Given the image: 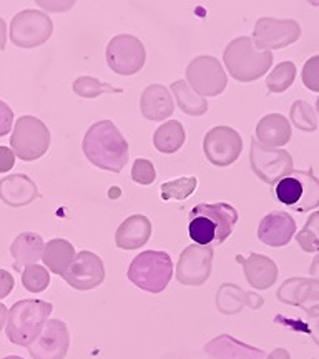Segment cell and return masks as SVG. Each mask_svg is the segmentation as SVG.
<instances>
[{
    "mask_svg": "<svg viewBox=\"0 0 319 359\" xmlns=\"http://www.w3.org/2000/svg\"><path fill=\"white\" fill-rule=\"evenodd\" d=\"M142 114L150 122H160L173 115L175 105L173 97L165 85L154 83L147 87L142 93L140 100Z\"/></svg>",
    "mask_w": 319,
    "mask_h": 359,
    "instance_id": "cell-18",
    "label": "cell"
},
{
    "mask_svg": "<svg viewBox=\"0 0 319 359\" xmlns=\"http://www.w3.org/2000/svg\"><path fill=\"white\" fill-rule=\"evenodd\" d=\"M203 150L210 163L217 167H228L235 163L243 150L240 133L230 127H215L206 133Z\"/></svg>",
    "mask_w": 319,
    "mask_h": 359,
    "instance_id": "cell-11",
    "label": "cell"
},
{
    "mask_svg": "<svg viewBox=\"0 0 319 359\" xmlns=\"http://www.w3.org/2000/svg\"><path fill=\"white\" fill-rule=\"evenodd\" d=\"M173 276V262L165 251L147 250L133 258L128 268V280L147 293L158 294Z\"/></svg>",
    "mask_w": 319,
    "mask_h": 359,
    "instance_id": "cell-4",
    "label": "cell"
},
{
    "mask_svg": "<svg viewBox=\"0 0 319 359\" xmlns=\"http://www.w3.org/2000/svg\"><path fill=\"white\" fill-rule=\"evenodd\" d=\"M196 190V178L195 177H186V178H178L173 182H166L160 187V195L161 200L170 201V200H186L193 191Z\"/></svg>",
    "mask_w": 319,
    "mask_h": 359,
    "instance_id": "cell-28",
    "label": "cell"
},
{
    "mask_svg": "<svg viewBox=\"0 0 319 359\" xmlns=\"http://www.w3.org/2000/svg\"><path fill=\"white\" fill-rule=\"evenodd\" d=\"M6 42H7V25H6V20L0 19V50L6 48Z\"/></svg>",
    "mask_w": 319,
    "mask_h": 359,
    "instance_id": "cell-38",
    "label": "cell"
},
{
    "mask_svg": "<svg viewBox=\"0 0 319 359\" xmlns=\"http://www.w3.org/2000/svg\"><path fill=\"white\" fill-rule=\"evenodd\" d=\"M151 236V222L145 215H132L120 224L115 233V243L121 250H137L148 243Z\"/></svg>",
    "mask_w": 319,
    "mask_h": 359,
    "instance_id": "cell-19",
    "label": "cell"
},
{
    "mask_svg": "<svg viewBox=\"0 0 319 359\" xmlns=\"http://www.w3.org/2000/svg\"><path fill=\"white\" fill-rule=\"evenodd\" d=\"M22 283H24V288L29 290L30 293H40V291L47 290L48 283H50V275L40 264H30L24 269Z\"/></svg>",
    "mask_w": 319,
    "mask_h": 359,
    "instance_id": "cell-30",
    "label": "cell"
},
{
    "mask_svg": "<svg viewBox=\"0 0 319 359\" xmlns=\"http://www.w3.org/2000/svg\"><path fill=\"white\" fill-rule=\"evenodd\" d=\"M70 333L65 323L60 320H47L42 333L30 344L34 359H64L69 353Z\"/></svg>",
    "mask_w": 319,
    "mask_h": 359,
    "instance_id": "cell-14",
    "label": "cell"
},
{
    "mask_svg": "<svg viewBox=\"0 0 319 359\" xmlns=\"http://www.w3.org/2000/svg\"><path fill=\"white\" fill-rule=\"evenodd\" d=\"M107 64L118 75L138 74L147 62V50L135 35H115L107 45Z\"/></svg>",
    "mask_w": 319,
    "mask_h": 359,
    "instance_id": "cell-9",
    "label": "cell"
},
{
    "mask_svg": "<svg viewBox=\"0 0 319 359\" xmlns=\"http://www.w3.org/2000/svg\"><path fill=\"white\" fill-rule=\"evenodd\" d=\"M43 248V240L40 235L22 233V235L17 236V240L11 246L13 266H15L17 271H24V268L35 264L37 259L42 258Z\"/></svg>",
    "mask_w": 319,
    "mask_h": 359,
    "instance_id": "cell-22",
    "label": "cell"
},
{
    "mask_svg": "<svg viewBox=\"0 0 319 359\" xmlns=\"http://www.w3.org/2000/svg\"><path fill=\"white\" fill-rule=\"evenodd\" d=\"M74 257V245L69 243L67 240H62V238H55V240L48 241L42 253L45 266L50 269L52 273H55V275H64Z\"/></svg>",
    "mask_w": 319,
    "mask_h": 359,
    "instance_id": "cell-24",
    "label": "cell"
},
{
    "mask_svg": "<svg viewBox=\"0 0 319 359\" xmlns=\"http://www.w3.org/2000/svg\"><path fill=\"white\" fill-rule=\"evenodd\" d=\"M82 147L90 163L107 172L120 173L128 161V143L111 120L93 123Z\"/></svg>",
    "mask_w": 319,
    "mask_h": 359,
    "instance_id": "cell-1",
    "label": "cell"
},
{
    "mask_svg": "<svg viewBox=\"0 0 319 359\" xmlns=\"http://www.w3.org/2000/svg\"><path fill=\"white\" fill-rule=\"evenodd\" d=\"M205 351L215 359H264V354L259 349L240 343L228 334L211 339L205 346Z\"/></svg>",
    "mask_w": 319,
    "mask_h": 359,
    "instance_id": "cell-21",
    "label": "cell"
},
{
    "mask_svg": "<svg viewBox=\"0 0 319 359\" xmlns=\"http://www.w3.org/2000/svg\"><path fill=\"white\" fill-rule=\"evenodd\" d=\"M251 167L259 178L266 180L269 183L278 182V175L280 178L285 177L290 172V155L286 151H269L264 150L263 147L258 145V142H251Z\"/></svg>",
    "mask_w": 319,
    "mask_h": 359,
    "instance_id": "cell-15",
    "label": "cell"
},
{
    "mask_svg": "<svg viewBox=\"0 0 319 359\" xmlns=\"http://www.w3.org/2000/svg\"><path fill=\"white\" fill-rule=\"evenodd\" d=\"M238 212L228 203H200L190 212L188 233L200 246H218L231 235Z\"/></svg>",
    "mask_w": 319,
    "mask_h": 359,
    "instance_id": "cell-2",
    "label": "cell"
},
{
    "mask_svg": "<svg viewBox=\"0 0 319 359\" xmlns=\"http://www.w3.org/2000/svg\"><path fill=\"white\" fill-rule=\"evenodd\" d=\"M74 92L83 98H97L103 95V93H121V90L115 88L110 83L100 82L98 79L79 77L74 82Z\"/></svg>",
    "mask_w": 319,
    "mask_h": 359,
    "instance_id": "cell-29",
    "label": "cell"
},
{
    "mask_svg": "<svg viewBox=\"0 0 319 359\" xmlns=\"http://www.w3.org/2000/svg\"><path fill=\"white\" fill-rule=\"evenodd\" d=\"M236 262L245 266L248 283L254 288H268L275 281L276 268L271 259L258 257V255H251L250 258H243L238 255Z\"/></svg>",
    "mask_w": 319,
    "mask_h": 359,
    "instance_id": "cell-23",
    "label": "cell"
},
{
    "mask_svg": "<svg viewBox=\"0 0 319 359\" xmlns=\"http://www.w3.org/2000/svg\"><path fill=\"white\" fill-rule=\"evenodd\" d=\"M303 82L308 88L319 92V57H313L303 69Z\"/></svg>",
    "mask_w": 319,
    "mask_h": 359,
    "instance_id": "cell-33",
    "label": "cell"
},
{
    "mask_svg": "<svg viewBox=\"0 0 319 359\" xmlns=\"http://www.w3.org/2000/svg\"><path fill=\"white\" fill-rule=\"evenodd\" d=\"M223 60L233 79L238 82H251L269 69L271 53L258 52L248 37H240L224 48Z\"/></svg>",
    "mask_w": 319,
    "mask_h": 359,
    "instance_id": "cell-6",
    "label": "cell"
},
{
    "mask_svg": "<svg viewBox=\"0 0 319 359\" xmlns=\"http://www.w3.org/2000/svg\"><path fill=\"white\" fill-rule=\"evenodd\" d=\"M256 133L266 147H281L290 140V125L280 115H268L258 123Z\"/></svg>",
    "mask_w": 319,
    "mask_h": 359,
    "instance_id": "cell-26",
    "label": "cell"
},
{
    "mask_svg": "<svg viewBox=\"0 0 319 359\" xmlns=\"http://www.w3.org/2000/svg\"><path fill=\"white\" fill-rule=\"evenodd\" d=\"M8 311H7V308L4 306L2 303H0V330H2V326H4V323H6V320H8Z\"/></svg>",
    "mask_w": 319,
    "mask_h": 359,
    "instance_id": "cell-39",
    "label": "cell"
},
{
    "mask_svg": "<svg viewBox=\"0 0 319 359\" xmlns=\"http://www.w3.org/2000/svg\"><path fill=\"white\" fill-rule=\"evenodd\" d=\"M62 278L69 283L72 288L79 291H88L100 286L105 280V266L102 258L92 251L75 253L74 259L65 269Z\"/></svg>",
    "mask_w": 319,
    "mask_h": 359,
    "instance_id": "cell-12",
    "label": "cell"
},
{
    "mask_svg": "<svg viewBox=\"0 0 319 359\" xmlns=\"http://www.w3.org/2000/svg\"><path fill=\"white\" fill-rule=\"evenodd\" d=\"M156 178V172L154 163L150 160L137 158L133 161L132 168V180L140 183V185H151Z\"/></svg>",
    "mask_w": 319,
    "mask_h": 359,
    "instance_id": "cell-32",
    "label": "cell"
},
{
    "mask_svg": "<svg viewBox=\"0 0 319 359\" xmlns=\"http://www.w3.org/2000/svg\"><path fill=\"white\" fill-rule=\"evenodd\" d=\"M13 123V111L6 102L0 100V137L11 133Z\"/></svg>",
    "mask_w": 319,
    "mask_h": 359,
    "instance_id": "cell-34",
    "label": "cell"
},
{
    "mask_svg": "<svg viewBox=\"0 0 319 359\" xmlns=\"http://www.w3.org/2000/svg\"><path fill=\"white\" fill-rule=\"evenodd\" d=\"M299 29L294 22H276L262 19L256 24L254 42L259 48H278L294 42Z\"/></svg>",
    "mask_w": 319,
    "mask_h": 359,
    "instance_id": "cell-16",
    "label": "cell"
},
{
    "mask_svg": "<svg viewBox=\"0 0 319 359\" xmlns=\"http://www.w3.org/2000/svg\"><path fill=\"white\" fill-rule=\"evenodd\" d=\"M13 290V278L11 273L4 271L0 269V299L7 298L11 294V291Z\"/></svg>",
    "mask_w": 319,
    "mask_h": 359,
    "instance_id": "cell-36",
    "label": "cell"
},
{
    "mask_svg": "<svg viewBox=\"0 0 319 359\" xmlns=\"http://www.w3.org/2000/svg\"><path fill=\"white\" fill-rule=\"evenodd\" d=\"M7 359H22V358H19V356H11V358H7Z\"/></svg>",
    "mask_w": 319,
    "mask_h": 359,
    "instance_id": "cell-40",
    "label": "cell"
},
{
    "mask_svg": "<svg viewBox=\"0 0 319 359\" xmlns=\"http://www.w3.org/2000/svg\"><path fill=\"white\" fill-rule=\"evenodd\" d=\"M186 133L183 125L178 120H168V122L160 125L154 135L155 148L161 154H177V151L185 145Z\"/></svg>",
    "mask_w": 319,
    "mask_h": 359,
    "instance_id": "cell-25",
    "label": "cell"
},
{
    "mask_svg": "<svg viewBox=\"0 0 319 359\" xmlns=\"http://www.w3.org/2000/svg\"><path fill=\"white\" fill-rule=\"evenodd\" d=\"M296 231V222L290 213L273 212L262 219L258 238L269 246H285Z\"/></svg>",
    "mask_w": 319,
    "mask_h": 359,
    "instance_id": "cell-17",
    "label": "cell"
},
{
    "mask_svg": "<svg viewBox=\"0 0 319 359\" xmlns=\"http://www.w3.org/2000/svg\"><path fill=\"white\" fill-rule=\"evenodd\" d=\"M186 83L200 97H218L226 88V72L215 57H196L186 67Z\"/></svg>",
    "mask_w": 319,
    "mask_h": 359,
    "instance_id": "cell-10",
    "label": "cell"
},
{
    "mask_svg": "<svg viewBox=\"0 0 319 359\" xmlns=\"http://www.w3.org/2000/svg\"><path fill=\"white\" fill-rule=\"evenodd\" d=\"M37 196V187L27 175H8L0 180V200L8 206L29 205Z\"/></svg>",
    "mask_w": 319,
    "mask_h": 359,
    "instance_id": "cell-20",
    "label": "cell"
},
{
    "mask_svg": "<svg viewBox=\"0 0 319 359\" xmlns=\"http://www.w3.org/2000/svg\"><path fill=\"white\" fill-rule=\"evenodd\" d=\"M172 92L175 98H177L179 110L183 114L200 116L208 111V102H206V98L200 97L196 92H193L190 85L186 83V80H177V82H173Z\"/></svg>",
    "mask_w": 319,
    "mask_h": 359,
    "instance_id": "cell-27",
    "label": "cell"
},
{
    "mask_svg": "<svg viewBox=\"0 0 319 359\" xmlns=\"http://www.w3.org/2000/svg\"><path fill=\"white\" fill-rule=\"evenodd\" d=\"M52 304L40 299H22L8 311L7 338L17 346H30L42 333Z\"/></svg>",
    "mask_w": 319,
    "mask_h": 359,
    "instance_id": "cell-3",
    "label": "cell"
},
{
    "mask_svg": "<svg viewBox=\"0 0 319 359\" xmlns=\"http://www.w3.org/2000/svg\"><path fill=\"white\" fill-rule=\"evenodd\" d=\"M53 34V22L45 12L27 8L17 13L11 24V40L20 48L43 45Z\"/></svg>",
    "mask_w": 319,
    "mask_h": 359,
    "instance_id": "cell-8",
    "label": "cell"
},
{
    "mask_svg": "<svg viewBox=\"0 0 319 359\" xmlns=\"http://www.w3.org/2000/svg\"><path fill=\"white\" fill-rule=\"evenodd\" d=\"M37 6L47 8V11L62 12L74 6V2H42V0H37Z\"/></svg>",
    "mask_w": 319,
    "mask_h": 359,
    "instance_id": "cell-37",
    "label": "cell"
},
{
    "mask_svg": "<svg viewBox=\"0 0 319 359\" xmlns=\"http://www.w3.org/2000/svg\"><path fill=\"white\" fill-rule=\"evenodd\" d=\"M294 79V65L293 64H281L278 69L269 75L268 87L273 92H283V90L290 87V83Z\"/></svg>",
    "mask_w": 319,
    "mask_h": 359,
    "instance_id": "cell-31",
    "label": "cell"
},
{
    "mask_svg": "<svg viewBox=\"0 0 319 359\" xmlns=\"http://www.w3.org/2000/svg\"><path fill=\"white\" fill-rule=\"evenodd\" d=\"M12 151L24 161L39 160L50 147V132L37 116L22 115L11 137Z\"/></svg>",
    "mask_w": 319,
    "mask_h": 359,
    "instance_id": "cell-7",
    "label": "cell"
},
{
    "mask_svg": "<svg viewBox=\"0 0 319 359\" xmlns=\"http://www.w3.org/2000/svg\"><path fill=\"white\" fill-rule=\"evenodd\" d=\"M13 165H15V154L12 148L0 145V173L11 172Z\"/></svg>",
    "mask_w": 319,
    "mask_h": 359,
    "instance_id": "cell-35",
    "label": "cell"
},
{
    "mask_svg": "<svg viewBox=\"0 0 319 359\" xmlns=\"http://www.w3.org/2000/svg\"><path fill=\"white\" fill-rule=\"evenodd\" d=\"M213 248L211 246L191 245L183 250L177 264V280L182 285L201 286L211 275Z\"/></svg>",
    "mask_w": 319,
    "mask_h": 359,
    "instance_id": "cell-13",
    "label": "cell"
},
{
    "mask_svg": "<svg viewBox=\"0 0 319 359\" xmlns=\"http://www.w3.org/2000/svg\"><path fill=\"white\" fill-rule=\"evenodd\" d=\"M273 196L294 212H309L319 206V180L311 172H290L273 185Z\"/></svg>",
    "mask_w": 319,
    "mask_h": 359,
    "instance_id": "cell-5",
    "label": "cell"
}]
</instances>
